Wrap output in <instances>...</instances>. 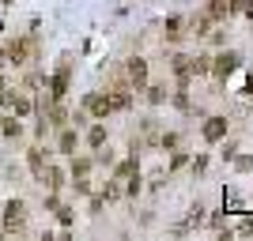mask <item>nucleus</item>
<instances>
[{
  "label": "nucleus",
  "mask_w": 253,
  "mask_h": 241,
  "mask_svg": "<svg viewBox=\"0 0 253 241\" xmlns=\"http://www.w3.org/2000/svg\"><path fill=\"white\" fill-rule=\"evenodd\" d=\"M128 79L136 83V91H144V87H148V64H144L140 57L128 60Z\"/></svg>",
  "instance_id": "1"
},
{
  "label": "nucleus",
  "mask_w": 253,
  "mask_h": 241,
  "mask_svg": "<svg viewBox=\"0 0 253 241\" xmlns=\"http://www.w3.org/2000/svg\"><path fill=\"white\" fill-rule=\"evenodd\" d=\"M234 68H238V53H223V57H215V64H211V72H215L219 79H227Z\"/></svg>",
  "instance_id": "2"
},
{
  "label": "nucleus",
  "mask_w": 253,
  "mask_h": 241,
  "mask_svg": "<svg viewBox=\"0 0 253 241\" xmlns=\"http://www.w3.org/2000/svg\"><path fill=\"white\" fill-rule=\"evenodd\" d=\"M223 136H227V121L223 117H211L208 125H204V140L215 143V140H223Z\"/></svg>",
  "instance_id": "3"
},
{
  "label": "nucleus",
  "mask_w": 253,
  "mask_h": 241,
  "mask_svg": "<svg viewBox=\"0 0 253 241\" xmlns=\"http://www.w3.org/2000/svg\"><path fill=\"white\" fill-rule=\"evenodd\" d=\"M87 110H91L95 117H106V113L113 110V102H110V98H102V94H91V98H87Z\"/></svg>",
  "instance_id": "4"
},
{
  "label": "nucleus",
  "mask_w": 253,
  "mask_h": 241,
  "mask_svg": "<svg viewBox=\"0 0 253 241\" xmlns=\"http://www.w3.org/2000/svg\"><path fill=\"white\" fill-rule=\"evenodd\" d=\"M64 87H68V64H61V72L53 75V98L64 94Z\"/></svg>",
  "instance_id": "5"
},
{
  "label": "nucleus",
  "mask_w": 253,
  "mask_h": 241,
  "mask_svg": "<svg viewBox=\"0 0 253 241\" xmlns=\"http://www.w3.org/2000/svg\"><path fill=\"white\" fill-rule=\"evenodd\" d=\"M208 15H211V19H227V15H231V4H227V0H211Z\"/></svg>",
  "instance_id": "6"
},
{
  "label": "nucleus",
  "mask_w": 253,
  "mask_h": 241,
  "mask_svg": "<svg viewBox=\"0 0 253 241\" xmlns=\"http://www.w3.org/2000/svg\"><path fill=\"white\" fill-rule=\"evenodd\" d=\"M8 226H23V204H8Z\"/></svg>",
  "instance_id": "7"
},
{
  "label": "nucleus",
  "mask_w": 253,
  "mask_h": 241,
  "mask_svg": "<svg viewBox=\"0 0 253 241\" xmlns=\"http://www.w3.org/2000/svg\"><path fill=\"white\" fill-rule=\"evenodd\" d=\"M189 72H193V75H204V72H211V60H208V57L189 60Z\"/></svg>",
  "instance_id": "8"
},
{
  "label": "nucleus",
  "mask_w": 253,
  "mask_h": 241,
  "mask_svg": "<svg viewBox=\"0 0 253 241\" xmlns=\"http://www.w3.org/2000/svg\"><path fill=\"white\" fill-rule=\"evenodd\" d=\"M182 38V19H167V42H178Z\"/></svg>",
  "instance_id": "9"
},
{
  "label": "nucleus",
  "mask_w": 253,
  "mask_h": 241,
  "mask_svg": "<svg viewBox=\"0 0 253 241\" xmlns=\"http://www.w3.org/2000/svg\"><path fill=\"white\" fill-rule=\"evenodd\" d=\"M87 140H91V147H102V143H106V128H102V125H95Z\"/></svg>",
  "instance_id": "10"
},
{
  "label": "nucleus",
  "mask_w": 253,
  "mask_h": 241,
  "mask_svg": "<svg viewBox=\"0 0 253 241\" xmlns=\"http://www.w3.org/2000/svg\"><path fill=\"white\" fill-rule=\"evenodd\" d=\"M61 151H76V132H64L61 136Z\"/></svg>",
  "instance_id": "11"
},
{
  "label": "nucleus",
  "mask_w": 253,
  "mask_h": 241,
  "mask_svg": "<svg viewBox=\"0 0 253 241\" xmlns=\"http://www.w3.org/2000/svg\"><path fill=\"white\" fill-rule=\"evenodd\" d=\"M132 173H136V162H125V166L117 170V181H125V177H132Z\"/></svg>",
  "instance_id": "12"
},
{
  "label": "nucleus",
  "mask_w": 253,
  "mask_h": 241,
  "mask_svg": "<svg viewBox=\"0 0 253 241\" xmlns=\"http://www.w3.org/2000/svg\"><path fill=\"white\" fill-rule=\"evenodd\" d=\"M102 196H106V200H117V196H121V185H106V192H102Z\"/></svg>",
  "instance_id": "13"
},
{
  "label": "nucleus",
  "mask_w": 253,
  "mask_h": 241,
  "mask_svg": "<svg viewBox=\"0 0 253 241\" xmlns=\"http://www.w3.org/2000/svg\"><path fill=\"white\" fill-rule=\"evenodd\" d=\"M113 110H128V94H113Z\"/></svg>",
  "instance_id": "14"
},
{
  "label": "nucleus",
  "mask_w": 253,
  "mask_h": 241,
  "mask_svg": "<svg viewBox=\"0 0 253 241\" xmlns=\"http://www.w3.org/2000/svg\"><path fill=\"white\" fill-rule=\"evenodd\" d=\"M57 185H64V173H61V170H49V188H57Z\"/></svg>",
  "instance_id": "15"
},
{
  "label": "nucleus",
  "mask_w": 253,
  "mask_h": 241,
  "mask_svg": "<svg viewBox=\"0 0 253 241\" xmlns=\"http://www.w3.org/2000/svg\"><path fill=\"white\" fill-rule=\"evenodd\" d=\"M148 98H151V102H163L167 94H163V87H148Z\"/></svg>",
  "instance_id": "16"
},
{
  "label": "nucleus",
  "mask_w": 253,
  "mask_h": 241,
  "mask_svg": "<svg viewBox=\"0 0 253 241\" xmlns=\"http://www.w3.org/2000/svg\"><path fill=\"white\" fill-rule=\"evenodd\" d=\"M242 234H253V219H246V222H242Z\"/></svg>",
  "instance_id": "17"
}]
</instances>
